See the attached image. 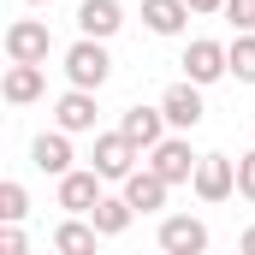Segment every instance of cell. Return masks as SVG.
Wrapping results in <instances>:
<instances>
[{
  "label": "cell",
  "mask_w": 255,
  "mask_h": 255,
  "mask_svg": "<svg viewBox=\"0 0 255 255\" xmlns=\"http://www.w3.org/2000/svg\"><path fill=\"white\" fill-rule=\"evenodd\" d=\"M65 77H71L77 89H101V83L113 77V54H107V42H101V36H77V42L65 48Z\"/></svg>",
  "instance_id": "6da1fadb"
},
{
  "label": "cell",
  "mask_w": 255,
  "mask_h": 255,
  "mask_svg": "<svg viewBox=\"0 0 255 255\" xmlns=\"http://www.w3.org/2000/svg\"><path fill=\"white\" fill-rule=\"evenodd\" d=\"M136 160H142V148L130 142L125 130H101V136H95V154H89V166H95L107 184H125L130 172H136Z\"/></svg>",
  "instance_id": "7a4b0ae2"
},
{
  "label": "cell",
  "mask_w": 255,
  "mask_h": 255,
  "mask_svg": "<svg viewBox=\"0 0 255 255\" xmlns=\"http://www.w3.org/2000/svg\"><path fill=\"white\" fill-rule=\"evenodd\" d=\"M54 54V36L42 18H12L6 24V60H24V65H48Z\"/></svg>",
  "instance_id": "3957f363"
},
{
  "label": "cell",
  "mask_w": 255,
  "mask_h": 255,
  "mask_svg": "<svg viewBox=\"0 0 255 255\" xmlns=\"http://www.w3.org/2000/svg\"><path fill=\"white\" fill-rule=\"evenodd\" d=\"M196 160H202V154L190 148V136H160V142L148 148V166H154L166 184H190V178H196Z\"/></svg>",
  "instance_id": "277c9868"
},
{
  "label": "cell",
  "mask_w": 255,
  "mask_h": 255,
  "mask_svg": "<svg viewBox=\"0 0 255 255\" xmlns=\"http://www.w3.org/2000/svg\"><path fill=\"white\" fill-rule=\"evenodd\" d=\"M184 77L190 83H220V77H232V54H226V42H208V36H196L190 48H184Z\"/></svg>",
  "instance_id": "5b68a950"
},
{
  "label": "cell",
  "mask_w": 255,
  "mask_h": 255,
  "mask_svg": "<svg viewBox=\"0 0 255 255\" xmlns=\"http://www.w3.org/2000/svg\"><path fill=\"white\" fill-rule=\"evenodd\" d=\"M190 190L202 196V202H226V196L238 190V160H226V154H202Z\"/></svg>",
  "instance_id": "8992f818"
},
{
  "label": "cell",
  "mask_w": 255,
  "mask_h": 255,
  "mask_svg": "<svg viewBox=\"0 0 255 255\" xmlns=\"http://www.w3.org/2000/svg\"><path fill=\"white\" fill-rule=\"evenodd\" d=\"M71 160H77V154H71V130H42V136H36V142H30V166H36V172H48V178H65V172H71Z\"/></svg>",
  "instance_id": "52a82bcc"
},
{
  "label": "cell",
  "mask_w": 255,
  "mask_h": 255,
  "mask_svg": "<svg viewBox=\"0 0 255 255\" xmlns=\"http://www.w3.org/2000/svg\"><path fill=\"white\" fill-rule=\"evenodd\" d=\"M160 107H166V125H172V130H196L202 113H208V107H202V83H190V77L172 83V89L160 95Z\"/></svg>",
  "instance_id": "ba28073f"
},
{
  "label": "cell",
  "mask_w": 255,
  "mask_h": 255,
  "mask_svg": "<svg viewBox=\"0 0 255 255\" xmlns=\"http://www.w3.org/2000/svg\"><path fill=\"white\" fill-rule=\"evenodd\" d=\"M95 113H101V107H95V89H77V83H71L60 101H54V125H60V130H71V136L95 130Z\"/></svg>",
  "instance_id": "9c48e42d"
},
{
  "label": "cell",
  "mask_w": 255,
  "mask_h": 255,
  "mask_svg": "<svg viewBox=\"0 0 255 255\" xmlns=\"http://www.w3.org/2000/svg\"><path fill=\"white\" fill-rule=\"evenodd\" d=\"M101 184H107V178H101L95 166H83V172L71 166V172L60 178V208H65V214H89V208H95V202L107 196Z\"/></svg>",
  "instance_id": "30bf717a"
},
{
  "label": "cell",
  "mask_w": 255,
  "mask_h": 255,
  "mask_svg": "<svg viewBox=\"0 0 255 255\" xmlns=\"http://www.w3.org/2000/svg\"><path fill=\"white\" fill-rule=\"evenodd\" d=\"M160 250H166V255H202V250H208V226H202L196 214L160 220Z\"/></svg>",
  "instance_id": "8fae6325"
},
{
  "label": "cell",
  "mask_w": 255,
  "mask_h": 255,
  "mask_svg": "<svg viewBox=\"0 0 255 255\" xmlns=\"http://www.w3.org/2000/svg\"><path fill=\"white\" fill-rule=\"evenodd\" d=\"M166 190H172V184H166V178H160L148 160H142V166L125 178V202L136 208V214H160V208H166Z\"/></svg>",
  "instance_id": "7c38bea8"
},
{
  "label": "cell",
  "mask_w": 255,
  "mask_h": 255,
  "mask_svg": "<svg viewBox=\"0 0 255 255\" xmlns=\"http://www.w3.org/2000/svg\"><path fill=\"white\" fill-rule=\"evenodd\" d=\"M119 24H125V6H119V0H77V30H83V36L113 42Z\"/></svg>",
  "instance_id": "4fadbf2b"
},
{
  "label": "cell",
  "mask_w": 255,
  "mask_h": 255,
  "mask_svg": "<svg viewBox=\"0 0 255 255\" xmlns=\"http://www.w3.org/2000/svg\"><path fill=\"white\" fill-rule=\"evenodd\" d=\"M119 130L148 154V148L166 136V107H125V113H119Z\"/></svg>",
  "instance_id": "5bb4252c"
},
{
  "label": "cell",
  "mask_w": 255,
  "mask_h": 255,
  "mask_svg": "<svg viewBox=\"0 0 255 255\" xmlns=\"http://www.w3.org/2000/svg\"><path fill=\"white\" fill-rule=\"evenodd\" d=\"M42 89H48V71H42V65H24V60H12L6 77H0V95H6L12 107H30Z\"/></svg>",
  "instance_id": "9a60e30c"
},
{
  "label": "cell",
  "mask_w": 255,
  "mask_h": 255,
  "mask_svg": "<svg viewBox=\"0 0 255 255\" xmlns=\"http://www.w3.org/2000/svg\"><path fill=\"white\" fill-rule=\"evenodd\" d=\"M95 244H101V232H95L89 214H65L54 226V250L60 255H95Z\"/></svg>",
  "instance_id": "2e32d148"
},
{
  "label": "cell",
  "mask_w": 255,
  "mask_h": 255,
  "mask_svg": "<svg viewBox=\"0 0 255 255\" xmlns=\"http://www.w3.org/2000/svg\"><path fill=\"white\" fill-rule=\"evenodd\" d=\"M190 0H142V24L154 30V36H184V24H190Z\"/></svg>",
  "instance_id": "e0dca14e"
},
{
  "label": "cell",
  "mask_w": 255,
  "mask_h": 255,
  "mask_svg": "<svg viewBox=\"0 0 255 255\" xmlns=\"http://www.w3.org/2000/svg\"><path fill=\"white\" fill-rule=\"evenodd\" d=\"M89 220H95V232H101V238H125L130 220H136V208H130L125 190H119V196H101V202L89 208Z\"/></svg>",
  "instance_id": "ac0fdd59"
},
{
  "label": "cell",
  "mask_w": 255,
  "mask_h": 255,
  "mask_svg": "<svg viewBox=\"0 0 255 255\" xmlns=\"http://www.w3.org/2000/svg\"><path fill=\"white\" fill-rule=\"evenodd\" d=\"M226 54H232V77L255 83V30H238V42H226Z\"/></svg>",
  "instance_id": "d6986e66"
},
{
  "label": "cell",
  "mask_w": 255,
  "mask_h": 255,
  "mask_svg": "<svg viewBox=\"0 0 255 255\" xmlns=\"http://www.w3.org/2000/svg\"><path fill=\"white\" fill-rule=\"evenodd\" d=\"M24 214H30V196H24L18 178H6L0 184V220H24Z\"/></svg>",
  "instance_id": "ffe728a7"
},
{
  "label": "cell",
  "mask_w": 255,
  "mask_h": 255,
  "mask_svg": "<svg viewBox=\"0 0 255 255\" xmlns=\"http://www.w3.org/2000/svg\"><path fill=\"white\" fill-rule=\"evenodd\" d=\"M238 196L255 202V148H250V154H238Z\"/></svg>",
  "instance_id": "44dd1931"
},
{
  "label": "cell",
  "mask_w": 255,
  "mask_h": 255,
  "mask_svg": "<svg viewBox=\"0 0 255 255\" xmlns=\"http://www.w3.org/2000/svg\"><path fill=\"white\" fill-rule=\"evenodd\" d=\"M0 255H24V232H18V220H0Z\"/></svg>",
  "instance_id": "7402d4cb"
},
{
  "label": "cell",
  "mask_w": 255,
  "mask_h": 255,
  "mask_svg": "<svg viewBox=\"0 0 255 255\" xmlns=\"http://www.w3.org/2000/svg\"><path fill=\"white\" fill-rule=\"evenodd\" d=\"M226 18L238 30H255V0H226Z\"/></svg>",
  "instance_id": "603a6c76"
},
{
  "label": "cell",
  "mask_w": 255,
  "mask_h": 255,
  "mask_svg": "<svg viewBox=\"0 0 255 255\" xmlns=\"http://www.w3.org/2000/svg\"><path fill=\"white\" fill-rule=\"evenodd\" d=\"M190 12L196 18H214V12H226V0H190Z\"/></svg>",
  "instance_id": "cb8c5ba5"
},
{
  "label": "cell",
  "mask_w": 255,
  "mask_h": 255,
  "mask_svg": "<svg viewBox=\"0 0 255 255\" xmlns=\"http://www.w3.org/2000/svg\"><path fill=\"white\" fill-rule=\"evenodd\" d=\"M238 250H244V255H255V226L244 232V238H238Z\"/></svg>",
  "instance_id": "d4e9b609"
},
{
  "label": "cell",
  "mask_w": 255,
  "mask_h": 255,
  "mask_svg": "<svg viewBox=\"0 0 255 255\" xmlns=\"http://www.w3.org/2000/svg\"><path fill=\"white\" fill-rule=\"evenodd\" d=\"M24 6H54V0H24Z\"/></svg>",
  "instance_id": "484cf974"
}]
</instances>
